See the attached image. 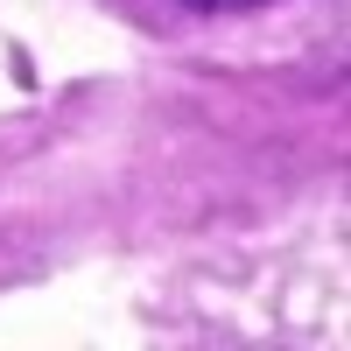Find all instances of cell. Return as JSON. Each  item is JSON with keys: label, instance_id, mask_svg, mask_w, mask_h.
<instances>
[{"label": "cell", "instance_id": "6da1fadb", "mask_svg": "<svg viewBox=\"0 0 351 351\" xmlns=\"http://www.w3.org/2000/svg\"><path fill=\"white\" fill-rule=\"evenodd\" d=\"M190 8H253V0H190Z\"/></svg>", "mask_w": 351, "mask_h": 351}]
</instances>
